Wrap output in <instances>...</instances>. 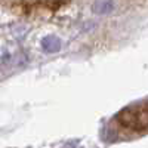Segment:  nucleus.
Here are the masks:
<instances>
[{
	"mask_svg": "<svg viewBox=\"0 0 148 148\" xmlns=\"http://www.w3.org/2000/svg\"><path fill=\"white\" fill-rule=\"evenodd\" d=\"M117 121L121 126L136 132L148 130V102L133 104L123 108L117 114Z\"/></svg>",
	"mask_w": 148,
	"mask_h": 148,
	"instance_id": "obj_1",
	"label": "nucleus"
},
{
	"mask_svg": "<svg viewBox=\"0 0 148 148\" xmlns=\"http://www.w3.org/2000/svg\"><path fill=\"white\" fill-rule=\"evenodd\" d=\"M65 3L61 2H19V3H12V6H19L21 9L24 8V14H46V10H56L59 6H62Z\"/></svg>",
	"mask_w": 148,
	"mask_h": 148,
	"instance_id": "obj_2",
	"label": "nucleus"
},
{
	"mask_svg": "<svg viewBox=\"0 0 148 148\" xmlns=\"http://www.w3.org/2000/svg\"><path fill=\"white\" fill-rule=\"evenodd\" d=\"M42 46H43V49L46 52L53 53V52H58L61 49V40L56 36H47L42 40Z\"/></svg>",
	"mask_w": 148,
	"mask_h": 148,
	"instance_id": "obj_3",
	"label": "nucleus"
},
{
	"mask_svg": "<svg viewBox=\"0 0 148 148\" xmlns=\"http://www.w3.org/2000/svg\"><path fill=\"white\" fill-rule=\"evenodd\" d=\"M114 9V3L113 2H95L93 3V12L98 15L102 14H108Z\"/></svg>",
	"mask_w": 148,
	"mask_h": 148,
	"instance_id": "obj_4",
	"label": "nucleus"
}]
</instances>
